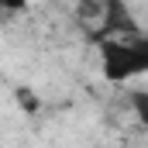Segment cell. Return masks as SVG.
Here are the masks:
<instances>
[{
    "mask_svg": "<svg viewBox=\"0 0 148 148\" xmlns=\"http://www.w3.org/2000/svg\"><path fill=\"white\" fill-rule=\"evenodd\" d=\"M100 73L107 83H127V79L148 76V35L138 31L131 38L100 41Z\"/></svg>",
    "mask_w": 148,
    "mask_h": 148,
    "instance_id": "obj_1",
    "label": "cell"
},
{
    "mask_svg": "<svg viewBox=\"0 0 148 148\" xmlns=\"http://www.w3.org/2000/svg\"><path fill=\"white\" fill-rule=\"evenodd\" d=\"M127 103H131L134 117H138V124H141V127H148V90L131 86V90H127Z\"/></svg>",
    "mask_w": 148,
    "mask_h": 148,
    "instance_id": "obj_2",
    "label": "cell"
},
{
    "mask_svg": "<svg viewBox=\"0 0 148 148\" xmlns=\"http://www.w3.org/2000/svg\"><path fill=\"white\" fill-rule=\"evenodd\" d=\"M14 97H17V103H21L28 114H38V110H41V100L35 97V90H28V86H17V90H14Z\"/></svg>",
    "mask_w": 148,
    "mask_h": 148,
    "instance_id": "obj_3",
    "label": "cell"
},
{
    "mask_svg": "<svg viewBox=\"0 0 148 148\" xmlns=\"http://www.w3.org/2000/svg\"><path fill=\"white\" fill-rule=\"evenodd\" d=\"M31 0H0V7L7 10V14H17V10H24Z\"/></svg>",
    "mask_w": 148,
    "mask_h": 148,
    "instance_id": "obj_4",
    "label": "cell"
}]
</instances>
